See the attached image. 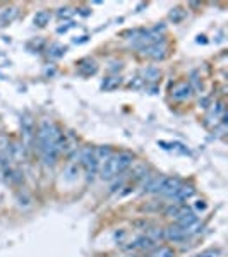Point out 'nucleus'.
<instances>
[{
    "instance_id": "nucleus-1",
    "label": "nucleus",
    "mask_w": 228,
    "mask_h": 257,
    "mask_svg": "<svg viewBox=\"0 0 228 257\" xmlns=\"http://www.w3.org/2000/svg\"><path fill=\"white\" fill-rule=\"evenodd\" d=\"M62 131L58 129L57 123L52 120L43 119L38 125L36 132H35V141L38 144V151L41 154V159L47 167H53L57 163V158L60 154L58 148H60Z\"/></svg>"
},
{
    "instance_id": "nucleus-2",
    "label": "nucleus",
    "mask_w": 228,
    "mask_h": 257,
    "mask_svg": "<svg viewBox=\"0 0 228 257\" xmlns=\"http://www.w3.org/2000/svg\"><path fill=\"white\" fill-rule=\"evenodd\" d=\"M79 161H81V167L84 168L86 171V178L88 180H93L96 177V173L100 171V163H98L96 156H94V148H83L79 151Z\"/></svg>"
},
{
    "instance_id": "nucleus-3",
    "label": "nucleus",
    "mask_w": 228,
    "mask_h": 257,
    "mask_svg": "<svg viewBox=\"0 0 228 257\" xmlns=\"http://www.w3.org/2000/svg\"><path fill=\"white\" fill-rule=\"evenodd\" d=\"M100 177H102V180H106V182L115 180L119 177V167H117L115 154H112L106 161H103L100 165Z\"/></svg>"
},
{
    "instance_id": "nucleus-4",
    "label": "nucleus",
    "mask_w": 228,
    "mask_h": 257,
    "mask_svg": "<svg viewBox=\"0 0 228 257\" xmlns=\"http://www.w3.org/2000/svg\"><path fill=\"white\" fill-rule=\"evenodd\" d=\"M182 184H184V182H182V178H178V177H163L161 185H159V190H158V196L170 197L172 199L175 190H177Z\"/></svg>"
},
{
    "instance_id": "nucleus-5",
    "label": "nucleus",
    "mask_w": 228,
    "mask_h": 257,
    "mask_svg": "<svg viewBox=\"0 0 228 257\" xmlns=\"http://www.w3.org/2000/svg\"><path fill=\"white\" fill-rule=\"evenodd\" d=\"M141 50H142V55L153 58V60H163V58L167 57L168 47L165 43V40H163V41H158V43L148 45V47L141 48Z\"/></svg>"
},
{
    "instance_id": "nucleus-6",
    "label": "nucleus",
    "mask_w": 228,
    "mask_h": 257,
    "mask_svg": "<svg viewBox=\"0 0 228 257\" xmlns=\"http://www.w3.org/2000/svg\"><path fill=\"white\" fill-rule=\"evenodd\" d=\"M187 239L189 237H187V233H185V228L178 226L177 223L168 224L167 228H165V240H168V242L180 243V242H185Z\"/></svg>"
},
{
    "instance_id": "nucleus-7",
    "label": "nucleus",
    "mask_w": 228,
    "mask_h": 257,
    "mask_svg": "<svg viewBox=\"0 0 228 257\" xmlns=\"http://www.w3.org/2000/svg\"><path fill=\"white\" fill-rule=\"evenodd\" d=\"M191 96H192V86L191 83H185V81L175 84L174 89H172V98L177 100V102H185Z\"/></svg>"
},
{
    "instance_id": "nucleus-8",
    "label": "nucleus",
    "mask_w": 228,
    "mask_h": 257,
    "mask_svg": "<svg viewBox=\"0 0 228 257\" xmlns=\"http://www.w3.org/2000/svg\"><path fill=\"white\" fill-rule=\"evenodd\" d=\"M194 196H195L194 185H185V184H182L180 187H178L177 190H175V194L172 196V199H174L177 204H184V203H187L189 199H192Z\"/></svg>"
},
{
    "instance_id": "nucleus-9",
    "label": "nucleus",
    "mask_w": 228,
    "mask_h": 257,
    "mask_svg": "<svg viewBox=\"0 0 228 257\" xmlns=\"http://www.w3.org/2000/svg\"><path fill=\"white\" fill-rule=\"evenodd\" d=\"M117 158V167H119V175L125 173L132 165H134V154L130 151H120L115 154Z\"/></svg>"
},
{
    "instance_id": "nucleus-10",
    "label": "nucleus",
    "mask_w": 228,
    "mask_h": 257,
    "mask_svg": "<svg viewBox=\"0 0 228 257\" xmlns=\"http://www.w3.org/2000/svg\"><path fill=\"white\" fill-rule=\"evenodd\" d=\"M225 115V105H223V102H216V103H213L211 105V108H210V112H208V115H206V120H211V122H214V127L220 123V120H221V117Z\"/></svg>"
},
{
    "instance_id": "nucleus-11",
    "label": "nucleus",
    "mask_w": 228,
    "mask_h": 257,
    "mask_svg": "<svg viewBox=\"0 0 228 257\" xmlns=\"http://www.w3.org/2000/svg\"><path fill=\"white\" fill-rule=\"evenodd\" d=\"M146 235L155 243H159L161 240H165V228H161V226H148L146 228Z\"/></svg>"
},
{
    "instance_id": "nucleus-12",
    "label": "nucleus",
    "mask_w": 228,
    "mask_h": 257,
    "mask_svg": "<svg viewBox=\"0 0 228 257\" xmlns=\"http://www.w3.org/2000/svg\"><path fill=\"white\" fill-rule=\"evenodd\" d=\"M148 257H175V250L168 245H156Z\"/></svg>"
},
{
    "instance_id": "nucleus-13",
    "label": "nucleus",
    "mask_w": 228,
    "mask_h": 257,
    "mask_svg": "<svg viewBox=\"0 0 228 257\" xmlns=\"http://www.w3.org/2000/svg\"><path fill=\"white\" fill-rule=\"evenodd\" d=\"M112 154L113 153H112V148H110V146H100V148H94V156H96L98 163L100 165H102L103 161H106Z\"/></svg>"
},
{
    "instance_id": "nucleus-14",
    "label": "nucleus",
    "mask_w": 228,
    "mask_h": 257,
    "mask_svg": "<svg viewBox=\"0 0 228 257\" xmlns=\"http://www.w3.org/2000/svg\"><path fill=\"white\" fill-rule=\"evenodd\" d=\"M50 17H52V14L48 11H40V12H36V16H35L33 22H35L38 28H45V26L50 22Z\"/></svg>"
},
{
    "instance_id": "nucleus-15",
    "label": "nucleus",
    "mask_w": 228,
    "mask_h": 257,
    "mask_svg": "<svg viewBox=\"0 0 228 257\" xmlns=\"http://www.w3.org/2000/svg\"><path fill=\"white\" fill-rule=\"evenodd\" d=\"M182 206H184V204H177V203H172L170 206H167L165 207V209H163V214H165V216L167 218H177L178 214H180V211H182Z\"/></svg>"
},
{
    "instance_id": "nucleus-16",
    "label": "nucleus",
    "mask_w": 228,
    "mask_h": 257,
    "mask_svg": "<svg viewBox=\"0 0 228 257\" xmlns=\"http://www.w3.org/2000/svg\"><path fill=\"white\" fill-rule=\"evenodd\" d=\"M79 72L83 76H91V74L96 72V64L94 62H83L79 66Z\"/></svg>"
},
{
    "instance_id": "nucleus-17",
    "label": "nucleus",
    "mask_w": 228,
    "mask_h": 257,
    "mask_svg": "<svg viewBox=\"0 0 228 257\" xmlns=\"http://www.w3.org/2000/svg\"><path fill=\"white\" fill-rule=\"evenodd\" d=\"M184 17H185V12L182 11V9H178V7H177V9H172V12H170V19H172V21H174V22H180Z\"/></svg>"
},
{
    "instance_id": "nucleus-18",
    "label": "nucleus",
    "mask_w": 228,
    "mask_h": 257,
    "mask_svg": "<svg viewBox=\"0 0 228 257\" xmlns=\"http://www.w3.org/2000/svg\"><path fill=\"white\" fill-rule=\"evenodd\" d=\"M144 77L148 81H156L159 77V70L158 69H148V70H144Z\"/></svg>"
},
{
    "instance_id": "nucleus-19",
    "label": "nucleus",
    "mask_w": 228,
    "mask_h": 257,
    "mask_svg": "<svg viewBox=\"0 0 228 257\" xmlns=\"http://www.w3.org/2000/svg\"><path fill=\"white\" fill-rule=\"evenodd\" d=\"M64 53H65V48L60 47V45H55V47L50 50V57H62Z\"/></svg>"
},
{
    "instance_id": "nucleus-20",
    "label": "nucleus",
    "mask_w": 228,
    "mask_h": 257,
    "mask_svg": "<svg viewBox=\"0 0 228 257\" xmlns=\"http://www.w3.org/2000/svg\"><path fill=\"white\" fill-rule=\"evenodd\" d=\"M216 256H220V250L211 249V250H206V252L199 254V256H195V257H216Z\"/></svg>"
},
{
    "instance_id": "nucleus-21",
    "label": "nucleus",
    "mask_w": 228,
    "mask_h": 257,
    "mask_svg": "<svg viewBox=\"0 0 228 257\" xmlns=\"http://www.w3.org/2000/svg\"><path fill=\"white\" fill-rule=\"evenodd\" d=\"M74 14V11L72 9H60V11H58V16H60V17H70V16Z\"/></svg>"
},
{
    "instance_id": "nucleus-22",
    "label": "nucleus",
    "mask_w": 228,
    "mask_h": 257,
    "mask_svg": "<svg viewBox=\"0 0 228 257\" xmlns=\"http://www.w3.org/2000/svg\"><path fill=\"white\" fill-rule=\"evenodd\" d=\"M195 209H197V211H204V209H206V203H204V201H197V204H195Z\"/></svg>"
},
{
    "instance_id": "nucleus-23",
    "label": "nucleus",
    "mask_w": 228,
    "mask_h": 257,
    "mask_svg": "<svg viewBox=\"0 0 228 257\" xmlns=\"http://www.w3.org/2000/svg\"><path fill=\"white\" fill-rule=\"evenodd\" d=\"M123 257H138V256H134V254H129V256H123Z\"/></svg>"
}]
</instances>
